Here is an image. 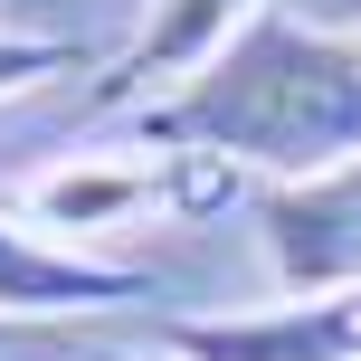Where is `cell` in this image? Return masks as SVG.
I'll return each mask as SVG.
<instances>
[{
  "mask_svg": "<svg viewBox=\"0 0 361 361\" xmlns=\"http://www.w3.org/2000/svg\"><path fill=\"white\" fill-rule=\"evenodd\" d=\"M152 276L114 267V257L57 247V238L19 228L0 209V324H48V314H105V305H143Z\"/></svg>",
  "mask_w": 361,
  "mask_h": 361,
  "instance_id": "4",
  "label": "cell"
},
{
  "mask_svg": "<svg viewBox=\"0 0 361 361\" xmlns=\"http://www.w3.org/2000/svg\"><path fill=\"white\" fill-rule=\"evenodd\" d=\"M247 19H267V0H152L143 38H133L124 57H114L105 95L95 105H133V95H180L200 67H209L219 48H228Z\"/></svg>",
  "mask_w": 361,
  "mask_h": 361,
  "instance_id": "5",
  "label": "cell"
},
{
  "mask_svg": "<svg viewBox=\"0 0 361 361\" xmlns=\"http://www.w3.org/2000/svg\"><path fill=\"white\" fill-rule=\"evenodd\" d=\"M257 247H267L276 295H352L361 286V162L267 180Z\"/></svg>",
  "mask_w": 361,
  "mask_h": 361,
  "instance_id": "2",
  "label": "cell"
},
{
  "mask_svg": "<svg viewBox=\"0 0 361 361\" xmlns=\"http://www.w3.org/2000/svg\"><path fill=\"white\" fill-rule=\"evenodd\" d=\"M171 171L143 162V152H86V162H57L29 180V219L38 228H76V238H105V228H133L143 209H162Z\"/></svg>",
  "mask_w": 361,
  "mask_h": 361,
  "instance_id": "6",
  "label": "cell"
},
{
  "mask_svg": "<svg viewBox=\"0 0 361 361\" xmlns=\"http://www.w3.org/2000/svg\"><path fill=\"white\" fill-rule=\"evenodd\" d=\"M67 67H76L67 38H0V95L38 86V76H67Z\"/></svg>",
  "mask_w": 361,
  "mask_h": 361,
  "instance_id": "7",
  "label": "cell"
},
{
  "mask_svg": "<svg viewBox=\"0 0 361 361\" xmlns=\"http://www.w3.org/2000/svg\"><path fill=\"white\" fill-rule=\"evenodd\" d=\"M180 361H361V286L352 295H286L257 314H180L162 333Z\"/></svg>",
  "mask_w": 361,
  "mask_h": 361,
  "instance_id": "3",
  "label": "cell"
},
{
  "mask_svg": "<svg viewBox=\"0 0 361 361\" xmlns=\"http://www.w3.org/2000/svg\"><path fill=\"white\" fill-rule=\"evenodd\" d=\"M95 361H180V352H95Z\"/></svg>",
  "mask_w": 361,
  "mask_h": 361,
  "instance_id": "9",
  "label": "cell"
},
{
  "mask_svg": "<svg viewBox=\"0 0 361 361\" xmlns=\"http://www.w3.org/2000/svg\"><path fill=\"white\" fill-rule=\"evenodd\" d=\"M314 19H333V29H352V38H361V0H314Z\"/></svg>",
  "mask_w": 361,
  "mask_h": 361,
  "instance_id": "8",
  "label": "cell"
},
{
  "mask_svg": "<svg viewBox=\"0 0 361 361\" xmlns=\"http://www.w3.org/2000/svg\"><path fill=\"white\" fill-rule=\"evenodd\" d=\"M143 143L257 162L276 180L361 162V38L314 10L247 19L180 95L143 105Z\"/></svg>",
  "mask_w": 361,
  "mask_h": 361,
  "instance_id": "1",
  "label": "cell"
}]
</instances>
